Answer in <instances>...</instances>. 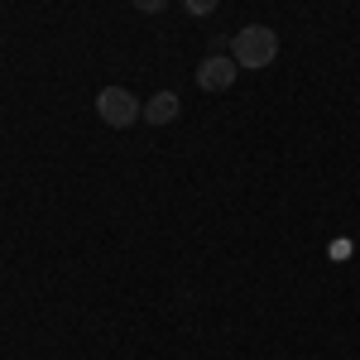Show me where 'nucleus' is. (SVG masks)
Listing matches in <instances>:
<instances>
[{"label": "nucleus", "mask_w": 360, "mask_h": 360, "mask_svg": "<svg viewBox=\"0 0 360 360\" xmlns=\"http://www.w3.org/2000/svg\"><path fill=\"white\" fill-rule=\"evenodd\" d=\"M236 72H240V68H236V58L212 53L202 68H197V86H202V91H226V86L236 82Z\"/></svg>", "instance_id": "nucleus-3"}, {"label": "nucleus", "mask_w": 360, "mask_h": 360, "mask_svg": "<svg viewBox=\"0 0 360 360\" xmlns=\"http://www.w3.org/2000/svg\"><path fill=\"white\" fill-rule=\"evenodd\" d=\"M130 5H135V10H144V15H159L168 0H130Z\"/></svg>", "instance_id": "nucleus-6"}, {"label": "nucleus", "mask_w": 360, "mask_h": 360, "mask_svg": "<svg viewBox=\"0 0 360 360\" xmlns=\"http://www.w3.org/2000/svg\"><path fill=\"white\" fill-rule=\"evenodd\" d=\"M178 111H183V101L173 91H159L154 101H144V120L149 125H168V120H178Z\"/></svg>", "instance_id": "nucleus-4"}, {"label": "nucleus", "mask_w": 360, "mask_h": 360, "mask_svg": "<svg viewBox=\"0 0 360 360\" xmlns=\"http://www.w3.org/2000/svg\"><path fill=\"white\" fill-rule=\"evenodd\" d=\"M231 58H236V68L259 72V68H269V63L278 58V34L269 25H245L236 39H231Z\"/></svg>", "instance_id": "nucleus-1"}, {"label": "nucleus", "mask_w": 360, "mask_h": 360, "mask_svg": "<svg viewBox=\"0 0 360 360\" xmlns=\"http://www.w3.org/2000/svg\"><path fill=\"white\" fill-rule=\"evenodd\" d=\"M183 5H188V15H197V20H202V15H212L221 0H183Z\"/></svg>", "instance_id": "nucleus-5"}, {"label": "nucleus", "mask_w": 360, "mask_h": 360, "mask_svg": "<svg viewBox=\"0 0 360 360\" xmlns=\"http://www.w3.org/2000/svg\"><path fill=\"white\" fill-rule=\"evenodd\" d=\"M96 115L111 125V130H130L135 120H144V101L125 86H101L96 91Z\"/></svg>", "instance_id": "nucleus-2"}]
</instances>
